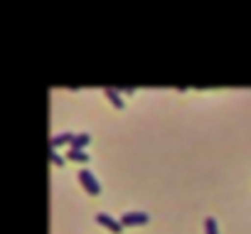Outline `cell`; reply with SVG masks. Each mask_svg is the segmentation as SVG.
<instances>
[{"instance_id":"obj_1","label":"cell","mask_w":251,"mask_h":234,"mask_svg":"<svg viewBox=\"0 0 251 234\" xmlns=\"http://www.w3.org/2000/svg\"><path fill=\"white\" fill-rule=\"evenodd\" d=\"M118 222L121 227H143L151 222V214L148 212H123Z\"/></svg>"},{"instance_id":"obj_2","label":"cell","mask_w":251,"mask_h":234,"mask_svg":"<svg viewBox=\"0 0 251 234\" xmlns=\"http://www.w3.org/2000/svg\"><path fill=\"white\" fill-rule=\"evenodd\" d=\"M79 182H81V187L89 192V195H101V182L96 180V175L91 173V170H79Z\"/></svg>"},{"instance_id":"obj_3","label":"cell","mask_w":251,"mask_h":234,"mask_svg":"<svg viewBox=\"0 0 251 234\" xmlns=\"http://www.w3.org/2000/svg\"><path fill=\"white\" fill-rule=\"evenodd\" d=\"M96 222H99L103 229L113 232V234H121V232H123L121 222H118V219H113V217H111V214H106V212H99V214H96Z\"/></svg>"},{"instance_id":"obj_4","label":"cell","mask_w":251,"mask_h":234,"mask_svg":"<svg viewBox=\"0 0 251 234\" xmlns=\"http://www.w3.org/2000/svg\"><path fill=\"white\" fill-rule=\"evenodd\" d=\"M72 141H74V133H59V136H54L52 141H50V146H52V151H57V148H62V146H72Z\"/></svg>"},{"instance_id":"obj_5","label":"cell","mask_w":251,"mask_h":234,"mask_svg":"<svg viewBox=\"0 0 251 234\" xmlns=\"http://www.w3.org/2000/svg\"><path fill=\"white\" fill-rule=\"evenodd\" d=\"M89 143H91V136L89 133H74V141H72L69 151H84Z\"/></svg>"},{"instance_id":"obj_6","label":"cell","mask_w":251,"mask_h":234,"mask_svg":"<svg viewBox=\"0 0 251 234\" xmlns=\"http://www.w3.org/2000/svg\"><path fill=\"white\" fill-rule=\"evenodd\" d=\"M103 94H106V99L113 104V108H116V111H118V108H123V99H121L118 89H113V86H106V89H103Z\"/></svg>"},{"instance_id":"obj_7","label":"cell","mask_w":251,"mask_h":234,"mask_svg":"<svg viewBox=\"0 0 251 234\" xmlns=\"http://www.w3.org/2000/svg\"><path fill=\"white\" fill-rule=\"evenodd\" d=\"M67 160H76V163H89V153H86V151H67Z\"/></svg>"},{"instance_id":"obj_8","label":"cell","mask_w":251,"mask_h":234,"mask_svg":"<svg viewBox=\"0 0 251 234\" xmlns=\"http://www.w3.org/2000/svg\"><path fill=\"white\" fill-rule=\"evenodd\" d=\"M204 234H219V227H217V219L214 217H207L204 219Z\"/></svg>"},{"instance_id":"obj_9","label":"cell","mask_w":251,"mask_h":234,"mask_svg":"<svg viewBox=\"0 0 251 234\" xmlns=\"http://www.w3.org/2000/svg\"><path fill=\"white\" fill-rule=\"evenodd\" d=\"M50 160H52V163H54L57 168H64V165H67V158H62V156H57L54 151L50 153Z\"/></svg>"}]
</instances>
